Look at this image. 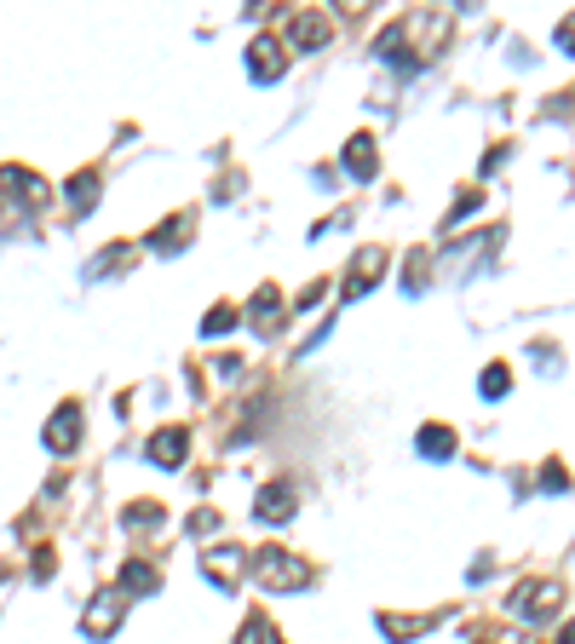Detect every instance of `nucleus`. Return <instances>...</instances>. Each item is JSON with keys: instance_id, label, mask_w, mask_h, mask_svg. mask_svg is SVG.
Returning <instances> with one entry per match:
<instances>
[{"instance_id": "1", "label": "nucleus", "mask_w": 575, "mask_h": 644, "mask_svg": "<svg viewBox=\"0 0 575 644\" xmlns=\"http://www.w3.org/2000/svg\"><path fill=\"white\" fill-rule=\"evenodd\" d=\"M449 35H455V12L449 6H426V12H403L391 29H380L374 52L386 64H426V58H437L449 46Z\"/></svg>"}, {"instance_id": "2", "label": "nucleus", "mask_w": 575, "mask_h": 644, "mask_svg": "<svg viewBox=\"0 0 575 644\" xmlns=\"http://www.w3.org/2000/svg\"><path fill=\"white\" fill-rule=\"evenodd\" d=\"M253 575H259V587H265V593H294V587H311V564H305V558H294V552H282V547L253 552Z\"/></svg>"}, {"instance_id": "3", "label": "nucleus", "mask_w": 575, "mask_h": 644, "mask_svg": "<svg viewBox=\"0 0 575 644\" xmlns=\"http://www.w3.org/2000/svg\"><path fill=\"white\" fill-rule=\"evenodd\" d=\"M512 610H518L524 621H552L558 610H564V587H552V581H529V587L512 593Z\"/></svg>"}, {"instance_id": "4", "label": "nucleus", "mask_w": 575, "mask_h": 644, "mask_svg": "<svg viewBox=\"0 0 575 644\" xmlns=\"http://www.w3.org/2000/svg\"><path fill=\"white\" fill-rule=\"evenodd\" d=\"M282 69H288V46H282V35H259V41L248 46V75L259 81V87H271Z\"/></svg>"}, {"instance_id": "5", "label": "nucleus", "mask_w": 575, "mask_h": 644, "mask_svg": "<svg viewBox=\"0 0 575 644\" xmlns=\"http://www.w3.org/2000/svg\"><path fill=\"white\" fill-rule=\"evenodd\" d=\"M121 616H127V598H121V593H98V598H92V610L81 616V633H87V639H110L115 627H121Z\"/></svg>"}, {"instance_id": "6", "label": "nucleus", "mask_w": 575, "mask_h": 644, "mask_svg": "<svg viewBox=\"0 0 575 644\" xmlns=\"http://www.w3.org/2000/svg\"><path fill=\"white\" fill-rule=\"evenodd\" d=\"M75 443H81V409H75V403H64V409L46 420V449H52V455H69Z\"/></svg>"}, {"instance_id": "7", "label": "nucleus", "mask_w": 575, "mask_h": 644, "mask_svg": "<svg viewBox=\"0 0 575 644\" xmlns=\"http://www.w3.org/2000/svg\"><path fill=\"white\" fill-rule=\"evenodd\" d=\"M253 518H265V524H288V518H294V483H265V489H259V501H253Z\"/></svg>"}, {"instance_id": "8", "label": "nucleus", "mask_w": 575, "mask_h": 644, "mask_svg": "<svg viewBox=\"0 0 575 644\" xmlns=\"http://www.w3.org/2000/svg\"><path fill=\"white\" fill-rule=\"evenodd\" d=\"M202 570H207L213 587H236V581H242V547H207Z\"/></svg>"}, {"instance_id": "9", "label": "nucleus", "mask_w": 575, "mask_h": 644, "mask_svg": "<svg viewBox=\"0 0 575 644\" xmlns=\"http://www.w3.org/2000/svg\"><path fill=\"white\" fill-rule=\"evenodd\" d=\"M282 294H276V282H265L259 294H253V305H248V322H253V334H276L282 328Z\"/></svg>"}, {"instance_id": "10", "label": "nucleus", "mask_w": 575, "mask_h": 644, "mask_svg": "<svg viewBox=\"0 0 575 644\" xmlns=\"http://www.w3.org/2000/svg\"><path fill=\"white\" fill-rule=\"evenodd\" d=\"M184 449H190V437H184V426H161L150 443H144V455H150V466H179Z\"/></svg>"}, {"instance_id": "11", "label": "nucleus", "mask_w": 575, "mask_h": 644, "mask_svg": "<svg viewBox=\"0 0 575 644\" xmlns=\"http://www.w3.org/2000/svg\"><path fill=\"white\" fill-rule=\"evenodd\" d=\"M380 271H386V248H357L351 276H345V294H363V288H374V282H380Z\"/></svg>"}, {"instance_id": "12", "label": "nucleus", "mask_w": 575, "mask_h": 644, "mask_svg": "<svg viewBox=\"0 0 575 644\" xmlns=\"http://www.w3.org/2000/svg\"><path fill=\"white\" fill-rule=\"evenodd\" d=\"M288 41H294V46H322V41H328V18H322V12H294ZM288 41H282V46H288Z\"/></svg>"}, {"instance_id": "13", "label": "nucleus", "mask_w": 575, "mask_h": 644, "mask_svg": "<svg viewBox=\"0 0 575 644\" xmlns=\"http://www.w3.org/2000/svg\"><path fill=\"white\" fill-rule=\"evenodd\" d=\"M345 167H351V179H374L380 156H374V138H368V133H357L351 144H345Z\"/></svg>"}, {"instance_id": "14", "label": "nucleus", "mask_w": 575, "mask_h": 644, "mask_svg": "<svg viewBox=\"0 0 575 644\" xmlns=\"http://www.w3.org/2000/svg\"><path fill=\"white\" fill-rule=\"evenodd\" d=\"M420 455H426V460H449V455H455V432H449V426H426V432H420Z\"/></svg>"}, {"instance_id": "15", "label": "nucleus", "mask_w": 575, "mask_h": 644, "mask_svg": "<svg viewBox=\"0 0 575 644\" xmlns=\"http://www.w3.org/2000/svg\"><path fill=\"white\" fill-rule=\"evenodd\" d=\"M236 644H282L271 633V616H265V610H253L248 621H242V633H236Z\"/></svg>"}, {"instance_id": "16", "label": "nucleus", "mask_w": 575, "mask_h": 644, "mask_svg": "<svg viewBox=\"0 0 575 644\" xmlns=\"http://www.w3.org/2000/svg\"><path fill=\"white\" fill-rule=\"evenodd\" d=\"M121 587H127V593H156V587H161V575L150 570V564H138V558H133V564L121 570Z\"/></svg>"}, {"instance_id": "17", "label": "nucleus", "mask_w": 575, "mask_h": 644, "mask_svg": "<svg viewBox=\"0 0 575 644\" xmlns=\"http://www.w3.org/2000/svg\"><path fill=\"white\" fill-rule=\"evenodd\" d=\"M92 202H98V173H75V179H69V207L87 213Z\"/></svg>"}, {"instance_id": "18", "label": "nucleus", "mask_w": 575, "mask_h": 644, "mask_svg": "<svg viewBox=\"0 0 575 644\" xmlns=\"http://www.w3.org/2000/svg\"><path fill=\"white\" fill-rule=\"evenodd\" d=\"M380 627H386V639H420V633H426V627H432V621L426 616H380Z\"/></svg>"}, {"instance_id": "19", "label": "nucleus", "mask_w": 575, "mask_h": 644, "mask_svg": "<svg viewBox=\"0 0 575 644\" xmlns=\"http://www.w3.org/2000/svg\"><path fill=\"white\" fill-rule=\"evenodd\" d=\"M236 322H242V311H236V305H213V311L202 317V334H230Z\"/></svg>"}, {"instance_id": "20", "label": "nucleus", "mask_w": 575, "mask_h": 644, "mask_svg": "<svg viewBox=\"0 0 575 644\" xmlns=\"http://www.w3.org/2000/svg\"><path fill=\"white\" fill-rule=\"evenodd\" d=\"M506 386H512V368H506V363H489V368H483V380H478L483 397H501Z\"/></svg>"}, {"instance_id": "21", "label": "nucleus", "mask_w": 575, "mask_h": 644, "mask_svg": "<svg viewBox=\"0 0 575 644\" xmlns=\"http://www.w3.org/2000/svg\"><path fill=\"white\" fill-rule=\"evenodd\" d=\"M127 259H133V242H115L110 253H98V259H92V276H110L115 265H127Z\"/></svg>"}, {"instance_id": "22", "label": "nucleus", "mask_w": 575, "mask_h": 644, "mask_svg": "<svg viewBox=\"0 0 575 644\" xmlns=\"http://www.w3.org/2000/svg\"><path fill=\"white\" fill-rule=\"evenodd\" d=\"M184 236H190V213H179V219H167V225L156 230V248H179Z\"/></svg>"}, {"instance_id": "23", "label": "nucleus", "mask_w": 575, "mask_h": 644, "mask_svg": "<svg viewBox=\"0 0 575 644\" xmlns=\"http://www.w3.org/2000/svg\"><path fill=\"white\" fill-rule=\"evenodd\" d=\"M127 524H144V529H150V524H161V506L156 501H133V506H127Z\"/></svg>"}, {"instance_id": "24", "label": "nucleus", "mask_w": 575, "mask_h": 644, "mask_svg": "<svg viewBox=\"0 0 575 644\" xmlns=\"http://www.w3.org/2000/svg\"><path fill=\"white\" fill-rule=\"evenodd\" d=\"M478 202H483V190H466V196H460V202L449 207V225H460L466 213H478Z\"/></svg>"}, {"instance_id": "25", "label": "nucleus", "mask_w": 575, "mask_h": 644, "mask_svg": "<svg viewBox=\"0 0 575 644\" xmlns=\"http://www.w3.org/2000/svg\"><path fill=\"white\" fill-rule=\"evenodd\" d=\"M541 483H547V489H570V472H564L558 460H547V472H541Z\"/></svg>"}, {"instance_id": "26", "label": "nucleus", "mask_w": 575, "mask_h": 644, "mask_svg": "<svg viewBox=\"0 0 575 644\" xmlns=\"http://www.w3.org/2000/svg\"><path fill=\"white\" fill-rule=\"evenodd\" d=\"M478 644H529V639H518V633H483Z\"/></svg>"}]
</instances>
